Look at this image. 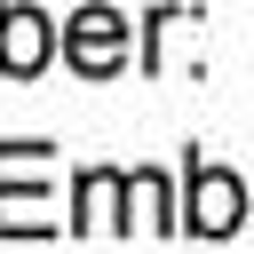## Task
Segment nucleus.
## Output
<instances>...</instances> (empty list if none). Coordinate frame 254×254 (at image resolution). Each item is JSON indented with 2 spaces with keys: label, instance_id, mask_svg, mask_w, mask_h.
Instances as JSON below:
<instances>
[{
  "label": "nucleus",
  "instance_id": "obj_1",
  "mask_svg": "<svg viewBox=\"0 0 254 254\" xmlns=\"http://www.w3.org/2000/svg\"><path fill=\"white\" fill-rule=\"evenodd\" d=\"M48 167H56V143H0V238H56Z\"/></svg>",
  "mask_w": 254,
  "mask_h": 254
},
{
  "label": "nucleus",
  "instance_id": "obj_2",
  "mask_svg": "<svg viewBox=\"0 0 254 254\" xmlns=\"http://www.w3.org/2000/svg\"><path fill=\"white\" fill-rule=\"evenodd\" d=\"M127 40H135V24H127L119 8H103V0H87V8L64 16V64H71L79 79L127 71Z\"/></svg>",
  "mask_w": 254,
  "mask_h": 254
},
{
  "label": "nucleus",
  "instance_id": "obj_3",
  "mask_svg": "<svg viewBox=\"0 0 254 254\" xmlns=\"http://www.w3.org/2000/svg\"><path fill=\"white\" fill-rule=\"evenodd\" d=\"M246 183L230 175V167H214V159H190L183 167V230H198V238H230L238 222H246Z\"/></svg>",
  "mask_w": 254,
  "mask_h": 254
},
{
  "label": "nucleus",
  "instance_id": "obj_4",
  "mask_svg": "<svg viewBox=\"0 0 254 254\" xmlns=\"http://www.w3.org/2000/svg\"><path fill=\"white\" fill-rule=\"evenodd\" d=\"M48 56H56V16H40L32 0H0V71L32 79L48 71Z\"/></svg>",
  "mask_w": 254,
  "mask_h": 254
},
{
  "label": "nucleus",
  "instance_id": "obj_5",
  "mask_svg": "<svg viewBox=\"0 0 254 254\" xmlns=\"http://www.w3.org/2000/svg\"><path fill=\"white\" fill-rule=\"evenodd\" d=\"M127 167H79V183H71V230H127Z\"/></svg>",
  "mask_w": 254,
  "mask_h": 254
},
{
  "label": "nucleus",
  "instance_id": "obj_6",
  "mask_svg": "<svg viewBox=\"0 0 254 254\" xmlns=\"http://www.w3.org/2000/svg\"><path fill=\"white\" fill-rule=\"evenodd\" d=\"M127 190H135V222L143 230H183V198H175V183L159 175V167H127Z\"/></svg>",
  "mask_w": 254,
  "mask_h": 254
},
{
  "label": "nucleus",
  "instance_id": "obj_7",
  "mask_svg": "<svg viewBox=\"0 0 254 254\" xmlns=\"http://www.w3.org/2000/svg\"><path fill=\"white\" fill-rule=\"evenodd\" d=\"M183 32H198V8H183V0H159V8L143 16V71H151V79L167 71V48H175Z\"/></svg>",
  "mask_w": 254,
  "mask_h": 254
}]
</instances>
